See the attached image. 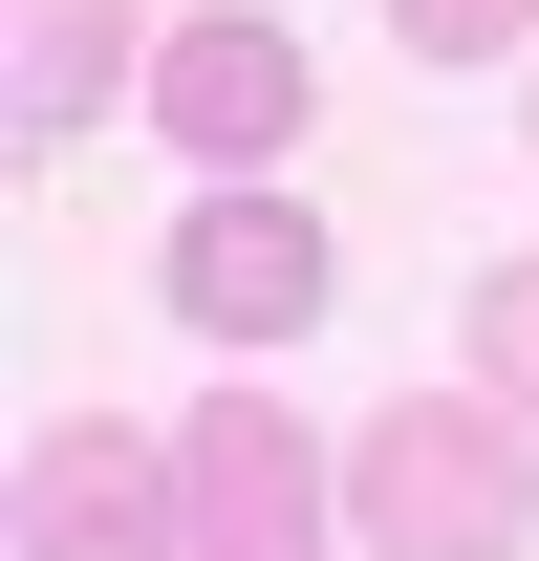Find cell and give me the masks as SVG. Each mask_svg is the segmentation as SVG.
Listing matches in <instances>:
<instances>
[{
	"instance_id": "6da1fadb",
	"label": "cell",
	"mask_w": 539,
	"mask_h": 561,
	"mask_svg": "<svg viewBox=\"0 0 539 561\" xmlns=\"http://www.w3.org/2000/svg\"><path fill=\"white\" fill-rule=\"evenodd\" d=\"M345 540L367 561H539V411L389 389V411L345 432Z\"/></svg>"
},
{
	"instance_id": "7a4b0ae2",
	"label": "cell",
	"mask_w": 539,
	"mask_h": 561,
	"mask_svg": "<svg viewBox=\"0 0 539 561\" xmlns=\"http://www.w3.org/2000/svg\"><path fill=\"white\" fill-rule=\"evenodd\" d=\"M151 302H173V346L280 367V346H324V324H345V238L280 195V173H195V216L151 238Z\"/></svg>"
},
{
	"instance_id": "3957f363",
	"label": "cell",
	"mask_w": 539,
	"mask_h": 561,
	"mask_svg": "<svg viewBox=\"0 0 539 561\" xmlns=\"http://www.w3.org/2000/svg\"><path fill=\"white\" fill-rule=\"evenodd\" d=\"M302 108H324V66H302V22H280V0H195V22L151 44V130L195 151V173H280Z\"/></svg>"
},
{
	"instance_id": "277c9868",
	"label": "cell",
	"mask_w": 539,
	"mask_h": 561,
	"mask_svg": "<svg viewBox=\"0 0 539 561\" xmlns=\"http://www.w3.org/2000/svg\"><path fill=\"white\" fill-rule=\"evenodd\" d=\"M22 561H195V476L130 411H44L22 432Z\"/></svg>"
},
{
	"instance_id": "5b68a950",
	"label": "cell",
	"mask_w": 539,
	"mask_h": 561,
	"mask_svg": "<svg viewBox=\"0 0 539 561\" xmlns=\"http://www.w3.org/2000/svg\"><path fill=\"white\" fill-rule=\"evenodd\" d=\"M173 476H195V561H302V540L345 518V454H302L280 389H195Z\"/></svg>"
},
{
	"instance_id": "8992f818",
	"label": "cell",
	"mask_w": 539,
	"mask_h": 561,
	"mask_svg": "<svg viewBox=\"0 0 539 561\" xmlns=\"http://www.w3.org/2000/svg\"><path fill=\"white\" fill-rule=\"evenodd\" d=\"M0 22H22V151H66L87 108H108V87H151V44H173L151 0H0Z\"/></svg>"
},
{
	"instance_id": "52a82bcc",
	"label": "cell",
	"mask_w": 539,
	"mask_h": 561,
	"mask_svg": "<svg viewBox=\"0 0 539 561\" xmlns=\"http://www.w3.org/2000/svg\"><path fill=\"white\" fill-rule=\"evenodd\" d=\"M454 389L539 411V238H518V260H474V302H454Z\"/></svg>"
},
{
	"instance_id": "ba28073f",
	"label": "cell",
	"mask_w": 539,
	"mask_h": 561,
	"mask_svg": "<svg viewBox=\"0 0 539 561\" xmlns=\"http://www.w3.org/2000/svg\"><path fill=\"white\" fill-rule=\"evenodd\" d=\"M410 66H539V0H389Z\"/></svg>"
}]
</instances>
